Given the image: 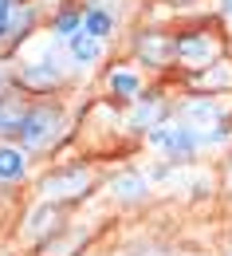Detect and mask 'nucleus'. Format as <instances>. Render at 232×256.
<instances>
[{
	"instance_id": "obj_17",
	"label": "nucleus",
	"mask_w": 232,
	"mask_h": 256,
	"mask_svg": "<svg viewBox=\"0 0 232 256\" xmlns=\"http://www.w3.org/2000/svg\"><path fill=\"white\" fill-rule=\"evenodd\" d=\"M83 8H87L83 0H59V4H51L43 32L51 36V40H59V44H67L75 32H83Z\"/></svg>"
},
{
	"instance_id": "obj_23",
	"label": "nucleus",
	"mask_w": 232,
	"mask_h": 256,
	"mask_svg": "<svg viewBox=\"0 0 232 256\" xmlns=\"http://www.w3.org/2000/svg\"><path fill=\"white\" fill-rule=\"evenodd\" d=\"M0 256H16V252H12V248H0Z\"/></svg>"
},
{
	"instance_id": "obj_1",
	"label": "nucleus",
	"mask_w": 232,
	"mask_h": 256,
	"mask_svg": "<svg viewBox=\"0 0 232 256\" xmlns=\"http://www.w3.org/2000/svg\"><path fill=\"white\" fill-rule=\"evenodd\" d=\"M4 67H8L12 87H16L20 95H28V98H63L67 91L79 87L75 71L67 64L63 44L51 40L47 32L39 36V40H32L28 48H20Z\"/></svg>"
},
{
	"instance_id": "obj_4",
	"label": "nucleus",
	"mask_w": 232,
	"mask_h": 256,
	"mask_svg": "<svg viewBox=\"0 0 232 256\" xmlns=\"http://www.w3.org/2000/svg\"><path fill=\"white\" fill-rule=\"evenodd\" d=\"M102 182H106V170L95 158L79 154V158H55L51 166H43L28 190H32V201L63 205V209L75 213L79 205L95 201L102 193Z\"/></svg>"
},
{
	"instance_id": "obj_26",
	"label": "nucleus",
	"mask_w": 232,
	"mask_h": 256,
	"mask_svg": "<svg viewBox=\"0 0 232 256\" xmlns=\"http://www.w3.org/2000/svg\"><path fill=\"white\" fill-rule=\"evenodd\" d=\"M0 79H4V64H0Z\"/></svg>"
},
{
	"instance_id": "obj_28",
	"label": "nucleus",
	"mask_w": 232,
	"mask_h": 256,
	"mask_svg": "<svg viewBox=\"0 0 232 256\" xmlns=\"http://www.w3.org/2000/svg\"><path fill=\"white\" fill-rule=\"evenodd\" d=\"M229 36H232V32H229Z\"/></svg>"
},
{
	"instance_id": "obj_16",
	"label": "nucleus",
	"mask_w": 232,
	"mask_h": 256,
	"mask_svg": "<svg viewBox=\"0 0 232 256\" xmlns=\"http://www.w3.org/2000/svg\"><path fill=\"white\" fill-rule=\"evenodd\" d=\"M91 240H95V224L71 221L63 232H55L51 240H43L39 248H32V256H87Z\"/></svg>"
},
{
	"instance_id": "obj_15",
	"label": "nucleus",
	"mask_w": 232,
	"mask_h": 256,
	"mask_svg": "<svg viewBox=\"0 0 232 256\" xmlns=\"http://www.w3.org/2000/svg\"><path fill=\"white\" fill-rule=\"evenodd\" d=\"M185 95H232V56H225L221 64L193 71V75H181L177 79Z\"/></svg>"
},
{
	"instance_id": "obj_13",
	"label": "nucleus",
	"mask_w": 232,
	"mask_h": 256,
	"mask_svg": "<svg viewBox=\"0 0 232 256\" xmlns=\"http://www.w3.org/2000/svg\"><path fill=\"white\" fill-rule=\"evenodd\" d=\"M83 32L102 40L106 48H122V40H126V16H122V8H114L110 0L106 4H87L83 8Z\"/></svg>"
},
{
	"instance_id": "obj_6",
	"label": "nucleus",
	"mask_w": 232,
	"mask_h": 256,
	"mask_svg": "<svg viewBox=\"0 0 232 256\" xmlns=\"http://www.w3.org/2000/svg\"><path fill=\"white\" fill-rule=\"evenodd\" d=\"M150 75H146V67H138L122 52V56H114V60H106L99 71V98H106V102H114V106H130V102H138V98L150 91Z\"/></svg>"
},
{
	"instance_id": "obj_2",
	"label": "nucleus",
	"mask_w": 232,
	"mask_h": 256,
	"mask_svg": "<svg viewBox=\"0 0 232 256\" xmlns=\"http://www.w3.org/2000/svg\"><path fill=\"white\" fill-rule=\"evenodd\" d=\"M225 56H232V36L213 12L173 16V71H177V79L221 64Z\"/></svg>"
},
{
	"instance_id": "obj_19",
	"label": "nucleus",
	"mask_w": 232,
	"mask_h": 256,
	"mask_svg": "<svg viewBox=\"0 0 232 256\" xmlns=\"http://www.w3.org/2000/svg\"><path fill=\"white\" fill-rule=\"evenodd\" d=\"M154 4H158V8L166 12L169 20H173V16H185L189 8H197V4H205V0H154Z\"/></svg>"
},
{
	"instance_id": "obj_7",
	"label": "nucleus",
	"mask_w": 232,
	"mask_h": 256,
	"mask_svg": "<svg viewBox=\"0 0 232 256\" xmlns=\"http://www.w3.org/2000/svg\"><path fill=\"white\" fill-rule=\"evenodd\" d=\"M173 118L189 130H229L232 134V95H185L177 91L173 98Z\"/></svg>"
},
{
	"instance_id": "obj_5",
	"label": "nucleus",
	"mask_w": 232,
	"mask_h": 256,
	"mask_svg": "<svg viewBox=\"0 0 232 256\" xmlns=\"http://www.w3.org/2000/svg\"><path fill=\"white\" fill-rule=\"evenodd\" d=\"M122 52L130 56L138 67H146V75L154 83H166L173 71V20H138L134 28H126V40H122Z\"/></svg>"
},
{
	"instance_id": "obj_22",
	"label": "nucleus",
	"mask_w": 232,
	"mask_h": 256,
	"mask_svg": "<svg viewBox=\"0 0 232 256\" xmlns=\"http://www.w3.org/2000/svg\"><path fill=\"white\" fill-rule=\"evenodd\" d=\"M221 178H225V190L232 193V158H229V166H225V174H221Z\"/></svg>"
},
{
	"instance_id": "obj_18",
	"label": "nucleus",
	"mask_w": 232,
	"mask_h": 256,
	"mask_svg": "<svg viewBox=\"0 0 232 256\" xmlns=\"http://www.w3.org/2000/svg\"><path fill=\"white\" fill-rule=\"evenodd\" d=\"M122 256H177V248L162 236H138L122 248Z\"/></svg>"
},
{
	"instance_id": "obj_10",
	"label": "nucleus",
	"mask_w": 232,
	"mask_h": 256,
	"mask_svg": "<svg viewBox=\"0 0 232 256\" xmlns=\"http://www.w3.org/2000/svg\"><path fill=\"white\" fill-rule=\"evenodd\" d=\"M173 98H177V95H169V83H150V91L122 110V126H126V134H134V138L142 142L146 130L169 122V118H173Z\"/></svg>"
},
{
	"instance_id": "obj_24",
	"label": "nucleus",
	"mask_w": 232,
	"mask_h": 256,
	"mask_svg": "<svg viewBox=\"0 0 232 256\" xmlns=\"http://www.w3.org/2000/svg\"><path fill=\"white\" fill-rule=\"evenodd\" d=\"M83 4H106V0H83Z\"/></svg>"
},
{
	"instance_id": "obj_27",
	"label": "nucleus",
	"mask_w": 232,
	"mask_h": 256,
	"mask_svg": "<svg viewBox=\"0 0 232 256\" xmlns=\"http://www.w3.org/2000/svg\"><path fill=\"white\" fill-rule=\"evenodd\" d=\"M0 48H4V44H0Z\"/></svg>"
},
{
	"instance_id": "obj_3",
	"label": "nucleus",
	"mask_w": 232,
	"mask_h": 256,
	"mask_svg": "<svg viewBox=\"0 0 232 256\" xmlns=\"http://www.w3.org/2000/svg\"><path fill=\"white\" fill-rule=\"evenodd\" d=\"M79 110L63 98H32L28 110H24V122H20V134L16 142L32 154L35 162L43 158H59L67 146L79 138Z\"/></svg>"
},
{
	"instance_id": "obj_21",
	"label": "nucleus",
	"mask_w": 232,
	"mask_h": 256,
	"mask_svg": "<svg viewBox=\"0 0 232 256\" xmlns=\"http://www.w3.org/2000/svg\"><path fill=\"white\" fill-rule=\"evenodd\" d=\"M16 4H20V0H0V44H4V36H8V24H12Z\"/></svg>"
},
{
	"instance_id": "obj_12",
	"label": "nucleus",
	"mask_w": 232,
	"mask_h": 256,
	"mask_svg": "<svg viewBox=\"0 0 232 256\" xmlns=\"http://www.w3.org/2000/svg\"><path fill=\"white\" fill-rule=\"evenodd\" d=\"M39 174V162L12 138H0V193L8 190H28Z\"/></svg>"
},
{
	"instance_id": "obj_25",
	"label": "nucleus",
	"mask_w": 232,
	"mask_h": 256,
	"mask_svg": "<svg viewBox=\"0 0 232 256\" xmlns=\"http://www.w3.org/2000/svg\"><path fill=\"white\" fill-rule=\"evenodd\" d=\"M225 256H232V244H229V248H225Z\"/></svg>"
},
{
	"instance_id": "obj_11",
	"label": "nucleus",
	"mask_w": 232,
	"mask_h": 256,
	"mask_svg": "<svg viewBox=\"0 0 232 256\" xmlns=\"http://www.w3.org/2000/svg\"><path fill=\"white\" fill-rule=\"evenodd\" d=\"M71 224V209L63 205H47V201H28L24 213H20V228H16V240L32 252L43 240H51L55 232H63Z\"/></svg>"
},
{
	"instance_id": "obj_8",
	"label": "nucleus",
	"mask_w": 232,
	"mask_h": 256,
	"mask_svg": "<svg viewBox=\"0 0 232 256\" xmlns=\"http://www.w3.org/2000/svg\"><path fill=\"white\" fill-rule=\"evenodd\" d=\"M142 146L154 150V154H158L162 162H169V166H197L201 154H205L201 134L189 130L185 122H177V118H169V122H162V126L146 130Z\"/></svg>"
},
{
	"instance_id": "obj_20",
	"label": "nucleus",
	"mask_w": 232,
	"mask_h": 256,
	"mask_svg": "<svg viewBox=\"0 0 232 256\" xmlns=\"http://www.w3.org/2000/svg\"><path fill=\"white\" fill-rule=\"evenodd\" d=\"M209 12H213V16H217V20L232 32V0H213V8H209Z\"/></svg>"
},
{
	"instance_id": "obj_9",
	"label": "nucleus",
	"mask_w": 232,
	"mask_h": 256,
	"mask_svg": "<svg viewBox=\"0 0 232 256\" xmlns=\"http://www.w3.org/2000/svg\"><path fill=\"white\" fill-rule=\"evenodd\" d=\"M154 190L158 186H154L150 170L138 162H122L118 170H106V182H102V197L114 209H142V205H150Z\"/></svg>"
},
{
	"instance_id": "obj_14",
	"label": "nucleus",
	"mask_w": 232,
	"mask_h": 256,
	"mask_svg": "<svg viewBox=\"0 0 232 256\" xmlns=\"http://www.w3.org/2000/svg\"><path fill=\"white\" fill-rule=\"evenodd\" d=\"M63 52H67V64H71V71H75V79L102 71V64L110 60V48H106L102 40H95V36H87V32H75L63 44Z\"/></svg>"
}]
</instances>
